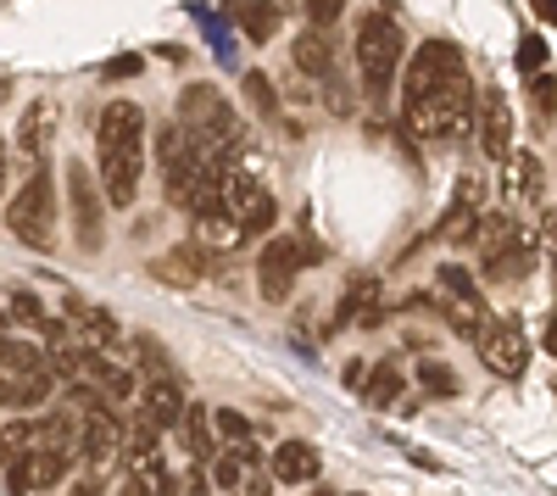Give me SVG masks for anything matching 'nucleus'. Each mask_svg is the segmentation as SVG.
<instances>
[{
	"label": "nucleus",
	"mask_w": 557,
	"mask_h": 496,
	"mask_svg": "<svg viewBox=\"0 0 557 496\" xmlns=\"http://www.w3.org/2000/svg\"><path fill=\"white\" fill-rule=\"evenodd\" d=\"M146 107L112 101L96 117V157H101V190L112 207H134L139 178H146Z\"/></svg>",
	"instance_id": "obj_1"
},
{
	"label": "nucleus",
	"mask_w": 557,
	"mask_h": 496,
	"mask_svg": "<svg viewBox=\"0 0 557 496\" xmlns=\"http://www.w3.org/2000/svg\"><path fill=\"white\" fill-rule=\"evenodd\" d=\"M178 123L190 128L218 162H228V157L240 151V112L228 107V101H223V89L207 84V78H196V84H184V89H178Z\"/></svg>",
	"instance_id": "obj_2"
},
{
	"label": "nucleus",
	"mask_w": 557,
	"mask_h": 496,
	"mask_svg": "<svg viewBox=\"0 0 557 496\" xmlns=\"http://www.w3.org/2000/svg\"><path fill=\"white\" fill-rule=\"evenodd\" d=\"M401 57H407L401 23H396L391 12H368V17L357 23V73H362V89H368L374 101H385V89H391Z\"/></svg>",
	"instance_id": "obj_3"
},
{
	"label": "nucleus",
	"mask_w": 557,
	"mask_h": 496,
	"mask_svg": "<svg viewBox=\"0 0 557 496\" xmlns=\"http://www.w3.org/2000/svg\"><path fill=\"white\" fill-rule=\"evenodd\" d=\"M7 230L34 251L57 246V173L51 168H34L28 185L7 201Z\"/></svg>",
	"instance_id": "obj_4"
},
{
	"label": "nucleus",
	"mask_w": 557,
	"mask_h": 496,
	"mask_svg": "<svg viewBox=\"0 0 557 496\" xmlns=\"http://www.w3.org/2000/svg\"><path fill=\"white\" fill-rule=\"evenodd\" d=\"M469 84V62L451 39H424L418 57L407 62V78H401V107L407 101H424V96H441V89H462Z\"/></svg>",
	"instance_id": "obj_5"
},
{
	"label": "nucleus",
	"mask_w": 557,
	"mask_h": 496,
	"mask_svg": "<svg viewBox=\"0 0 557 496\" xmlns=\"http://www.w3.org/2000/svg\"><path fill=\"white\" fill-rule=\"evenodd\" d=\"M107 190L96 185V173H89L84 162H67V212H73V235L84 251H101L107 240Z\"/></svg>",
	"instance_id": "obj_6"
},
{
	"label": "nucleus",
	"mask_w": 557,
	"mask_h": 496,
	"mask_svg": "<svg viewBox=\"0 0 557 496\" xmlns=\"http://www.w3.org/2000/svg\"><path fill=\"white\" fill-rule=\"evenodd\" d=\"M307 262H318L296 235H273L268 246H262V257H257V285H262V296L268 301H290V285H296V274Z\"/></svg>",
	"instance_id": "obj_7"
},
{
	"label": "nucleus",
	"mask_w": 557,
	"mask_h": 496,
	"mask_svg": "<svg viewBox=\"0 0 557 496\" xmlns=\"http://www.w3.org/2000/svg\"><path fill=\"white\" fill-rule=\"evenodd\" d=\"M223 207H228V218H235L246 235H268V230H273V218H278V201H273V190L262 185L257 173H228Z\"/></svg>",
	"instance_id": "obj_8"
},
{
	"label": "nucleus",
	"mask_w": 557,
	"mask_h": 496,
	"mask_svg": "<svg viewBox=\"0 0 557 496\" xmlns=\"http://www.w3.org/2000/svg\"><path fill=\"white\" fill-rule=\"evenodd\" d=\"M474 346H480V363H485L496 380H524V369H530V340L519 335V324H496V319H491Z\"/></svg>",
	"instance_id": "obj_9"
},
{
	"label": "nucleus",
	"mask_w": 557,
	"mask_h": 496,
	"mask_svg": "<svg viewBox=\"0 0 557 496\" xmlns=\"http://www.w3.org/2000/svg\"><path fill=\"white\" fill-rule=\"evenodd\" d=\"M474 134H480V151L491 162L513 157V112H507V96H502L496 84L480 89V123H474Z\"/></svg>",
	"instance_id": "obj_10"
},
{
	"label": "nucleus",
	"mask_w": 557,
	"mask_h": 496,
	"mask_svg": "<svg viewBox=\"0 0 557 496\" xmlns=\"http://www.w3.org/2000/svg\"><path fill=\"white\" fill-rule=\"evenodd\" d=\"M123 452H128V424L112 408H96L84 419V458H89V469H112V463H123Z\"/></svg>",
	"instance_id": "obj_11"
},
{
	"label": "nucleus",
	"mask_w": 557,
	"mask_h": 496,
	"mask_svg": "<svg viewBox=\"0 0 557 496\" xmlns=\"http://www.w3.org/2000/svg\"><path fill=\"white\" fill-rule=\"evenodd\" d=\"M502 185H507V207H513L519 218L541 207V190H546V168L535 151H513L507 157V173H502Z\"/></svg>",
	"instance_id": "obj_12"
},
{
	"label": "nucleus",
	"mask_w": 557,
	"mask_h": 496,
	"mask_svg": "<svg viewBox=\"0 0 557 496\" xmlns=\"http://www.w3.org/2000/svg\"><path fill=\"white\" fill-rule=\"evenodd\" d=\"M51 140H57V101H28L17 123V151L28 157V168H45Z\"/></svg>",
	"instance_id": "obj_13"
},
{
	"label": "nucleus",
	"mask_w": 557,
	"mask_h": 496,
	"mask_svg": "<svg viewBox=\"0 0 557 496\" xmlns=\"http://www.w3.org/2000/svg\"><path fill=\"white\" fill-rule=\"evenodd\" d=\"M212 257H218V251L201 246V240H196V246H173L168 257L151 262V274L168 280V285H201V280L212 274Z\"/></svg>",
	"instance_id": "obj_14"
},
{
	"label": "nucleus",
	"mask_w": 557,
	"mask_h": 496,
	"mask_svg": "<svg viewBox=\"0 0 557 496\" xmlns=\"http://www.w3.org/2000/svg\"><path fill=\"white\" fill-rule=\"evenodd\" d=\"M139 396H146V419L162 424V430H178L184 413H190V396H184L178 374H162V380H146L139 385Z\"/></svg>",
	"instance_id": "obj_15"
},
{
	"label": "nucleus",
	"mask_w": 557,
	"mask_h": 496,
	"mask_svg": "<svg viewBox=\"0 0 557 496\" xmlns=\"http://www.w3.org/2000/svg\"><path fill=\"white\" fill-rule=\"evenodd\" d=\"M318 469H323V458L307 441H285L268 458V480H278V485H307V480H318Z\"/></svg>",
	"instance_id": "obj_16"
},
{
	"label": "nucleus",
	"mask_w": 557,
	"mask_h": 496,
	"mask_svg": "<svg viewBox=\"0 0 557 496\" xmlns=\"http://www.w3.org/2000/svg\"><path fill=\"white\" fill-rule=\"evenodd\" d=\"M57 396V369L45 363V369H12L7 374V408H39V401H51Z\"/></svg>",
	"instance_id": "obj_17"
},
{
	"label": "nucleus",
	"mask_w": 557,
	"mask_h": 496,
	"mask_svg": "<svg viewBox=\"0 0 557 496\" xmlns=\"http://www.w3.org/2000/svg\"><path fill=\"white\" fill-rule=\"evenodd\" d=\"M290 62H296V73H307V78H335V45H330V34H323V28L296 34V39H290Z\"/></svg>",
	"instance_id": "obj_18"
},
{
	"label": "nucleus",
	"mask_w": 557,
	"mask_h": 496,
	"mask_svg": "<svg viewBox=\"0 0 557 496\" xmlns=\"http://www.w3.org/2000/svg\"><path fill=\"white\" fill-rule=\"evenodd\" d=\"M212 430H218L212 413L190 401V413H184V424H178V446H184V452H190L196 463H218V441H212Z\"/></svg>",
	"instance_id": "obj_19"
},
{
	"label": "nucleus",
	"mask_w": 557,
	"mask_h": 496,
	"mask_svg": "<svg viewBox=\"0 0 557 496\" xmlns=\"http://www.w3.org/2000/svg\"><path fill=\"white\" fill-rule=\"evenodd\" d=\"M228 12H235V23H240V34L251 45H268L278 34V7L273 0H228Z\"/></svg>",
	"instance_id": "obj_20"
},
{
	"label": "nucleus",
	"mask_w": 557,
	"mask_h": 496,
	"mask_svg": "<svg viewBox=\"0 0 557 496\" xmlns=\"http://www.w3.org/2000/svg\"><path fill=\"white\" fill-rule=\"evenodd\" d=\"M524 274H530V235L485 257V280H524Z\"/></svg>",
	"instance_id": "obj_21"
},
{
	"label": "nucleus",
	"mask_w": 557,
	"mask_h": 496,
	"mask_svg": "<svg viewBox=\"0 0 557 496\" xmlns=\"http://www.w3.org/2000/svg\"><path fill=\"white\" fill-rule=\"evenodd\" d=\"M67 452H51V446H39V452H28V480H34V491H45V485H62L67 480Z\"/></svg>",
	"instance_id": "obj_22"
},
{
	"label": "nucleus",
	"mask_w": 557,
	"mask_h": 496,
	"mask_svg": "<svg viewBox=\"0 0 557 496\" xmlns=\"http://www.w3.org/2000/svg\"><path fill=\"white\" fill-rule=\"evenodd\" d=\"M7 324H23V330H39V335H51V319L39 312V301L28 296V290H7Z\"/></svg>",
	"instance_id": "obj_23"
},
{
	"label": "nucleus",
	"mask_w": 557,
	"mask_h": 496,
	"mask_svg": "<svg viewBox=\"0 0 557 496\" xmlns=\"http://www.w3.org/2000/svg\"><path fill=\"white\" fill-rule=\"evenodd\" d=\"M196 235H201V246H212V251H218V246H240V240H246V230H240V223L228 218V212L201 218V223H196Z\"/></svg>",
	"instance_id": "obj_24"
},
{
	"label": "nucleus",
	"mask_w": 557,
	"mask_h": 496,
	"mask_svg": "<svg viewBox=\"0 0 557 496\" xmlns=\"http://www.w3.org/2000/svg\"><path fill=\"white\" fill-rule=\"evenodd\" d=\"M246 101H251V112H257V117H268V123L278 117V89H273V78H268V73H257V67L246 73Z\"/></svg>",
	"instance_id": "obj_25"
},
{
	"label": "nucleus",
	"mask_w": 557,
	"mask_h": 496,
	"mask_svg": "<svg viewBox=\"0 0 557 496\" xmlns=\"http://www.w3.org/2000/svg\"><path fill=\"white\" fill-rule=\"evenodd\" d=\"M396 390H401V374H396V363H380L374 374H368V390H362V401H368V408H391V401H396Z\"/></svg>",
	"instance_id": "obj_26"
},
{
	"label": "nucleus",
	"mask_w": 557,
	"mask_h": 496,
	"mask_svg": "<svg viewBox=\"0 0 557 496\" xmlns=\"http://www.w3.org/2000/svg\"><path fill=\"white\" fill-rule=\"evenodd\" d=\"M418 385H424V396H435V401H451L462 385H457V374L446 369V363H435V357H430V363H418Z\"/></svg>",
	"instance_id": "obj_27"
},
{
	"label": "nucleus",
	"mask_w": 557,
	"mask_h": 496,
	"mask_svg": "<svg viewBox=\"0 0 557 496\" xmlns=\"http://www.w3.org/2000/svg\"><path fill=\"white\" fill-rule=\"evenodd\" d=\"M162 496H212V474H201V469H190V474H168Z\"/></svg>",
	"instance_id": "obj_28"
},
{
	"label": "nucleus",
	"mask_w": 557,
	"mask_h": 496,
	"mask_svg": "<svg viewBox=\"0 0 557 496\" xmlns=\"http://www.w3.org/2000/svg\"><path fill=\"white\" fill-rule=\"evenodd\" d=\"M12 369H45V357L34 346H23V340H7L0 346V374H12Z\"/></svg>",
	"instance_id": "obj_29"
},
{
	"label": "nucleus",
	"mask_w": 557,
	"mask_h": 496,
	"mask_svg": "<svg viewBox=\"0 0 557 496\" xmlns=\"http://www.w3.org/2000/svg\"><path fill=\"white\" fill-rule=\"evenodd\" d=\"M541 67H546V39L541 34H524L519 39V73L524 78H541Z\"/></svg>",
	"instance_id": "obj_30"
},
{
	"label": "nucleus",
	"mask_w": 557,
	"mask_h": 496,
	"mask_svg": "<svg viewBox=\"0 0 557 496\" xmlns=\"http://www.w3.org/2000/svg\"><path fill=\"white\" fill-rule=\"evenodd\" d=\"M441 290H446L451 301H480V290H474V280H469V274H462V268H457V262H446V268H441Z\"/></svg>",
	"instance_id": "obj_31"
},
{
	"label": "nucleus",
	"mask_w": 557,
	"mask_h": 496,
	"mask_svg": "<svg viewBox=\"0 0 557 496\" xmlns=\"http://www.w3.org/2000/svg\"><path fill=\"white\" fill-rule=\"evenodd\" d=\"M212 424H218V435H228L235 446H246V441H251V424H246V413H235V408H218V413H212Z\"/></svg>",
	"instance_id": "obj_32"
},
{
	"label": "nucleus",
	"mask_w": 557,
	"mask_h": 496,
	"mask_svg": "<svg viewBox=\"0 0 557 496\" xmlns=\"http://www.w3.org/2000/svg\"><path fill=\"white\" fill-rule=\"evenodd\" d=\"M530 101H535L541 117H552V112H557V78H546V73L530 78Z\"/></svg>",
	"instance_id": "obj_33"
},
{
	"label": "nucleus",
	"mask_w": 557,
	"mask_h": 496,
	"mask_svg": "<svg viewBox=\"0 0 557 496\" xmlns=\"http://www.w3.org/2000/svg\"><path fill=\"white\" fill-rule=\"evenodd\" d=\"M341 12H346V0H307V17H312V28H330V23H341Z\"/></svg>",
	"instance_id": "obj_34"
},
{
	"label": "nucleus",
	"mask_w": 557,
	"mask_h": 496,
	"mask_svg": "<svg viewBox=\"0 0 557 496\" xmlns=\"http://www.w3.org/2000/svg\"><path fill=\"white\" fill-rule=\"evenodd\" d=\"M34 480H28V458H7V496H28Z\"/></svg>",
	"instance_id": "obj_35"
},
{
	"label": "nucleus",
	"mask_w": 557,
	"mask_h": 496,
	"mask_svg": "<svg viewBox=\"0 0 557 496\" xmlns=\"http://www.w3.org/2000/svg\"><path fill=\"white\" fill-rule=\"evenodd\" d=\"M139 67H146V62H139V57H112V62H107L101 73H107V78H134Z\"/></svg>",
	"instance_id": "obj_36"
},
{
	"label": "nucleus",
	"mask_w": 557,
	"mask_h": 496,
	"mask_svg": "<svg viewBox=\"0 0 557 496\" xmlns=\"http://www.w3.org/2000/svg\"><path fill=\"white\" fill-rule=\"evenodd\" d=\"M67 496H107V485H101V474H84L67 485Z\"/></svg>",
	"instance_id": "obj_37"
},
{
	"label": "nucleus",
	"mask_w": 557,
	"mask_h": 496,
	"mask_svg": "<svg viewBox=\"0 0 557 496\" xmlns=\"http://www.w3.org/2000/svg\"><path fill=\"white\" fill-rule=\"evenodd\" d=\"M117 496H157V485H151V480H123Z\"/></svg>",
	"instance_id": "obj_38"
},
{
	"label": "nucleus",
	"mask_w": 557,
	"mask_h": 496,
	"mask_svg": "<svg viewBox=\"0 0 557 496\" xmlns=\"http://www.w3.org/2000/svg\"><path fill=\"white\" fill-rule=\"evenodd\" d=\"M541 346H546V351L557 357V312H552V324H546V335H541Z\"/></svg>",
	"instance_id": "obj_39"
},
{
	"label": "nucleus",
	"mask_w": 557,
	"mask_h": 496,
	"mask_svg": "<svg viewBox=\"0 0 557 496\" xmlns=\"http://www.w3.org/2000/svg\"><path fill=\"white\" fill-rule=\"evenodd\" d=\"M530 7H535L541 17H557V0H530Z\"/></svg>",
	"instance_id": "obj_40"
},
{
	"label": "nucleus",
	"mask_w": 557,
	"mask_h": 496,
	"mask_svg": "<svg viewBox=\"0 0 557 496\" xmlns=\"http://www.w3.org/2000/svg\"><path fill=\"white\" fill-rule=\"evenodd\" d=\"M318 496H335V491H318Z\"/></svg>",
	"instance_id": "obj_41"
}]
</instances>
